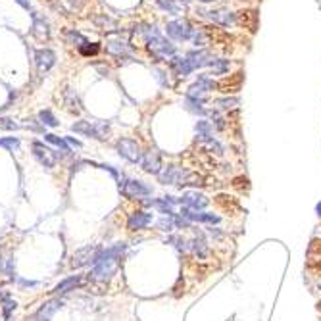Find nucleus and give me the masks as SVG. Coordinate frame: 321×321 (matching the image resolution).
Instances as JSON below:
<instances>
[{
	"label": "nucleus",
	"mask_w": 321,
	"mask_h": 321,
	"mask_svg": "<svg viewBox=\"0 0 321 321\" xmlns=\"http://www.w3.org/2000/svg\"><path fill=\"white\" fill-rule=\"evenodd\" d=\"M38 124L44 125V127H58L60 122H58V118L52 114V110H42L38 112Z\"/></svg>",
	"instance_id": "obj_31"
},
{
	"label": "nucleus",
	"mask_w": 321,
	"mask_h": 321,
	"mask_svg": "<svg viewBox=\"0 0 321 321\" xmlns=\"http://www.w3.org/2000/svg\"><path fill=\"white\" fill-rule=\"evenodd\" d=\"M22 8H25V10H31V4H29V0H16Z\"/></svg>",
	"instance_id": "obj_45"
},
{
	"label": "nucleus",
	"mask_w": 321,
	"mask_h": 321,
	"mask_svg": "<svg viewBox=\"0 0 321 321\" xmlns=\"http://www.w3.org/2000/svg\"><path fill=\"white\" fill-rule=\"evenodd\" d=\"M200 2H216V0H200Z\"/></svg>",
	"instance_id": "obj_47"
},
{
	"label": "nucleus",
	"mask_w": 321,
	"mask_h": 321,
	"mask_svg": "<svg viewBox=\"0 0 321 321\" xmlns=\"http://www.w3.org/2000/svg\"><path fill=\"white\" fill-rule=\"evenodd\" d=\"M58 4H60V10H62V12L75 14L85 6V0H58Z\"/></svg>",
	"instance_id": "obj_29"
},
{
	"label": "nucleus",
	"mask_w": 321,
	"mask_h": 321,
	"mask_svg": "<svg viewBox=\"0 0 321 321\" xmlns=\"http://www.w3.org/2000/svg\"><path fill=\"white\" fill-rule=\"evenodd\" d=\"M192 40H194V44H196L198 48H202L204 44H208V35H206L204 31H200V33L194 31V33H192Z\"/></svg>",
	"instance_id": "obj_42"
},
{
	"label": "nucleus",
	"mask_w": 321,
	"mask_h": 321,
	"mask_svg": "<svg viewBox=\"0 0 321 321\" xmlns=\"http://www.w3.org/2000/svg\"><path fill=\"white\" fill-rule=\"evenodd\" d=\"M316 212H318V216H320V218H321V202H320V204H318V206H316Z\"/></svg>",
	"instance_id": "obj_46"
},
{
	"label": "nucleus",
	"mask_w": 321,
	"mask_h": 321,
	"mask_svg": "<svg viewBox=\"0 0 321 321\" xmlns=\"http://www.w3.org/2000/svg\"><path fill=\"white\" fill-rule=\"evenodd\" d=\"M188 64H190V68L192 70H198V68H204V66H210V62L214 60L212 58V54L208 50L204 48H198V50H190L188 54L185 56Z\"/></svg>",
	"instance_id": "obj_17"
},
{
	"label": "nucleus",
	"mask_w": 321,
	"mask_h": 321,
	"mask_svg": "<svg viewBox=\"0 0 321 321\" xmlns=\"http://www.w3.org/2000/svg\"><path fill=\"white\" fill-rule=\"evenodd\" d=\"M120 262H122V258L92 260V262H90L88 279L94 281V283H106V281H110L112 277L116 275V272L120 270Z\"/></svg>",
	"instance_id": "obj_1"
},
{
	"label": "nucleus",
	"mask_w": 321,
	"mask_h": 321,
	"mask_svg": "<svg viewBox=\"0 0 321 321\" xmlns=\"http://www.w3.org/2000/svg\"><path fill=\"white\" fill-rule=\"evenodd\" d=\"M44 140H46V142H50V144H54L56 148L62 150L64 156H70V154H72V148H70L68 140H64V138H60L58 135H52V133H44Z\"/></svg>",
	"instance_id": "obj_28"
},
{
	"label": "nucleus",
	"mask_w": 321,
	"mask_h": 321,
	"mask_svg": "<svg viewBox=\"0 0 321 321\" xmlns=\"http://www.w3.org/2000/svg\"><path fill=\"white\" fill-rule=\"evenodd\" d=\"M166 244H172V246H175L179 252H183V254H186L188 252V240L186 238H183L181 235H173V236H168L166 238Z\"/></svg>",
	"instance_id": "obj_33"
},
{
	"label": "nucleus",
	"mask_w": 321,
	"mask_h": 321,
	"mask_svg": "<svg viewBox=\"0 0 321 321\" xmlns=\"http://www.w3.org/2000/svg\"><path fill=\"white\" fill-rule=\"evenodd\" d=\"M56 64V54L50 48H38L35 52V66H37L38 75H44L50 68Z\"/></svg>",
	"instance_id": "obj_15"
},
{
	"label": "nucleus",
	"mask_w": 321,
	"mask_h": 321,
	"mask_svg": "<svg viewBox=\"0 0 321 321\" xmlns=\"http://www.w3.org/2000/svg\"><path fill=\"white\" fill-rule=\"evenodd\" d=\"M185 220H188L190 223H208V225H218L222 222V218L214 212H194V210H188V208H183L181 206V212H179Z\"/></svg>",
	"instance_id": "obj_12"
},
{
	"label": "nucleus",
	"mask_w": 321,
	"mask_h": 321,
	"mask_svg": "<svg viewBox=\"0 0 321 321\" xmlns=\"http://www.w3.org/2000/svg\"><path fill=\"white\" fill-rule=\"evenodd\" d=\"M83 284V275H72V277H68V279H64L60 283L54 286V292L56 294H66V292H70V290H75V288H79Z\"/></svg>",
	"instance_id": "obj_20"
},
{
	"label": "nucleus",
	"mask_w": 321,
	"mask_h": 321,
	"mask_svg": "<svg viewBox=\"0 0 321 321\" xmlns=\"http://www.w3.org/2000/svg\"><path fill=\"white\" fill-rule=\"evenodd\" d=\"M31 152H33L35 160H37L40 166L48 168V170H52V168L56 166L58 158H60L54 150L48 148V146H46L44 142H40V140H33V142H31Z\"/></svg>",
	"instance_id": "obj_6"
},
{
	"label": "nucleus",
	"mask_w": 321,
	"mask_h": 321,
	"mask_svg": "<svg viewBox=\"0 0 321 321\" xmlns=\"http://www.w3.org/2000/svg\"><path fill=\"white\" fill-rule=\"evenodd\" d=\"M120 192L129 200H136V198L150 196L152 188L138 179H124V181H120Z\"/></svg>",
	"instance_id": "obj_3"
},
{
	"label": "nucleus",
	"mask_w": 321,
	"mask_h": 321,
	"mask_svg": "<svg viewBox=\"0 0 321 321\" xmlns=\"http://www.w3.org/2000/svg\"><path fill=\"white\" fill-rule=\"evenodd\" d=\"M31 20H33V27H31V33L33 37L40 40V42H46L50 38V25L48 22L37 12H31Z\"/></svg>",
	"instance_id": "obj_14"
},
{
	"label": "nucleus",
	"mask_w": 321,
	"mask_h": 321,
	"mask_svg": "<svg viewBox=\"0 0 321 321\" xmlns=\"http://www.w3.org/2000/svg\"><path fill=\"white\" fill-rule=\"evenodd\" d=\"M66 140H68V144H74L75 148H81V146H83V144H81V140H77L75 136H68Z\"/></svg>",
	"instance_id": "obj_43"
},
{
	"label": "nucleus",
	"mask_w": 321,
	"mask_h": 321,
	"mask_svg": "<svg viewBox=\"0 0 321 321\" xmlns=\"http://www.w3.org/2000/svg\"><path fill=\"white\" fill-rule=\"evenodd\" d=\"M179 204L183 208H188V210L204 212L208 208V204H210V198L206 196V194H202V192H198V190H186L179 198Z\"/></svg>",
	"instance_id": "obj_8"
},
{
	"label": "nucleus",
	"mask_w": 321,
	"mask_h": 321,
	"mask_svg": "<svg viewBox=\"0 0 321 321\" xmlns=\"http://www.w3.org/2000/svg\"><path fill=\"white\" fill-rule=\"evenodd\" d=\"M154 222V216L148 214V212H133V214H129V218H127V229L129 231H142V229H146L150 227Z\"/></svg>",
	"instance_id": "obj_13"
},
{
	"label": "nucleus",
	"mask_w": 321,
	"mask_h": 321,
	"mask_svg": "<svg viewBox=\"0 0 321 321\" xmlns=\"http://www.w3.org/2000/svg\"><path fill=\"white\" fill-rule=\"evenodd\" d=\"M320 288H321V284H320Z\"/></svg>",
	"instance_id": "obj_48"
},
{
	"label": "nucleus",
	"mask_w": 321,
	"mask_h": 321,
	"mask_svg": "<svg viewBox=\"0 0 321 321\" xmlns=\"http://www.w3.org/2000/svg\"><path fill=\"white\" fill-rule=\"evenodd\" d=\"M64 104L70 108V112H74V114H79V110H81V102H79V98L75 96V92L70 86L64 90Z\"/></svg>",
	"instance_id": "obj_27"
},
{
	"label": "nucleus",
	"mask_w": 321,
	"mask_h": 321,
	"mask_svg": "<svg viewBox=\"0 0 321 321\" xmlns=\"http://www.w3.org/2000/svg\"><path fill=\"white\" fill-rule=\"evenodd\" d=\"M16 308H18V302H16V300H10L8 296H4V308H2L4 318H10V316H12V312Z\"/></svg>",
	"instance_id": "obj_40"
},
{
	"label": "nucleus",
	"mask_w": 321,
	"mask_h": 321,
	"mask_svg": "<svg viewBox=\"0 0 321 321\" xmlns=\"http://www.w3.org/2000/svg\"><path fill=\"white\" fill-rule=\"evenodd\" d=\"M172 68L177 72V75H181V77H186V75L192 72V68H190V64L186 58H181V56H173L172 58Z\"/></svg>",
	"instance_id": "obj_24"
},
{
	"label": "nucleus",
	"mask_w": 321,
	"mask_h": 321,
	"mask_svg": "<svg viewBox=\"0 0 321 321\" xmlns=\"http://www.w3.org/2000/svg\"><path fill=\"white\" fill-rule=\"evenodd\" d=\"M238 22L240 25L248 27L250 33H254L258 29V14L254 10H244V12H238Z\"/></svg>",
	"instance_id": "obj_23"
},
{
	"label": "nucleus",
	"mask_w": 321,
	"mask_h": 321,
	"mask_svg": "<svg viewBox=\"0 0 321 321\" xmlns=\"http://www.w3.org/2000/svg\"><path fill=\"white\" fill-rule=\"evenodd\" d=\"M79 54L85 56V58H90V56H96L100 52V44L98 42H85L83 46H79Z\"/></svg>",
	"instance_id": "obj_36"
},
{
	"label": "nucleus",
	"mask_w": 321,
	"mask_h": 321,
	"mask_svg": "<svg viewBox=\"0 0 321 321\" xmlns=\"http://www.w3.org/2000/svg\"><path fill=\"white\" fill-rule=\"evenodd\" d=\"M210 20L214 24L218 25H223V27H229L231 24H235L236 22V16L231 12H227V10H216V12H210Z\"/></svg>",
	"instance_id": "obj_22"
},
{
	"label": "nucleus",
	"mask_w": 321,
	"mask_h": 321,
	"mask_svg": "<svg viewBox=\"0 0 321 321\" xmlns=\"http://www.w3.org/2000/svg\"><path fill=\"white\" fill-rule=\"evenodd\" d=\"M64 302L62 300H58V298H54V300H48V302H44L40 308H38V312L35 314V320L37 321H48L58 310H62Z\"/></svg>",
	"instance_id": "obj_19"
},
{
	"label": "nucleus",
	"mask_w": 321,
	"mask_h": 321,
	"mask_svg": "<svg viewBox=\"0 0 321 321\" xmlns=\"http://www.w3.org/2000/svg\"><path fill=\"white\" fill-rule=\"evenodd\" d=\"M146 44H148V50L150 54L160 62V60H166V58H173L175 56V44H172L168 38L162 37L160 35H156V37H152L146 40Z\"/></svg>",
	"instance_id": "obj_5"
},
{
	"label": "nucleus",
	"mask_w": 321,
	"mask_h": 321,
	"mask_svg": "<svg viewBox=\"0 0 321 321\" xmlns=\"http://www.w3.org/2000/svg\"><path fill=\"white\" fill-rule=\"evenodd\" d=\"M72 131L77 135L83 136H90V138H96V140H104L106 135L110 133V125L104 124V122H75L72 125Z\"/></svg>",
	"instance_id": "obj_2"
},
{
	"label": "nucleus",
	"mask_w": 321,
	"mask_h": 321,
	"mask_svg": "<svg viewBox=\"0 0 321 321\" xmlns=\"http://www.w3.org/2000/svg\"><path fill=\"white\" fill-rule=\"evenodd\" d=\"M210 68H212V74L223 75L229 72V62H227V60H212Z\"/></svg>",
	"instance_id": "obj_38"
},
{
	"label": "nucleus",
	"mask_w": 321,
	"mask_h": 321,
	"mask_svg": "<svg viewBox=\"0 0 321 321\" xmlns=\"http://www.w3.org/2000/svg\"><path fill=\"white\" fill-rule=\"evenodd\" d=\"M166 31L175 40H188V38H192V33H194L190 29L188 22H185V20H173V22H170V24L166 25Z\"/></svg>",
	"instance_id": "obj_11"
},
{
	"label": "nucleus",
	"mask_w": 321,
	"mask_h": 321,
	"mask_svg": "<svg viewBox=\"0 0 321 321\" xmlns=\"http://www.w3.org/2000/svg\"><path fill=\"white\" fill-rule=\"evenodd\" d=\"M116 148H118L122 158H125L131 164H140V160H142V150L138 146V142L133 138H120Z\"/></svg>",
	"instance_id": "obj_7"
},
{
	"label": "nucleus",
	"mask_w": 321,
	"mask_h": 321,
	"mask_svg": "<svg viewBox=\"0 0 321 321\" xmlns=\"http://www.w3.org/2000/svg\"><path fill=\"white\" fill-rule=\"evenodd\" d=\"M92 24L96 25L98 29H106V31H116V20H112L110 16L106 14H98V16H92Z\"/></svg>",
	"instance_id": "obj_25"
},
{
	"label": "nucleus",
	"mask_w": 321,
	"mask_h": 321,
	"mask_svg": "<svg viewBox=\"0 0 321 321\" xmlns=\"http://www.w3.org/2000/svg\"><path fill=\"white\" fill-rule=\"evenodd\" d=\"M156 229L158 231H164V233H172L175 227V216H162L160 220L156 222Z\"/></svg>",
	"instance_id": "obj_32"
},
{
	"label": "nucleus",
	"mask_w": 321,
	"mask_h": 321,
	"mask_svg": "<svg viewBox=\"0 0 321 321\" xmlns=\"http://www.w3.org/2000/svg\"><path fill=\"white\" fill-rule=\"evenodd\" d=\"M20 146H22V142H20L18 136H4V138H0V148H6L10 150V152H18Z\"/></svg>",
	"instance_id": "obj_35"
},
{
	"label": "nucleus",
	"mask_w": 321,
	"mask_h": 321,
	"mask_svg": "<svg viewBox=\"0 0 321 321\" xmlns=\"http://www.w3.org/2000/svg\"><path fill=\"white\" fill-rule=\"evenodd\" d=\"M206 233H208V235H210V236H216V238H218V236H222V235H223V233H222V231H220V229H218V227H210V229H208Z\"/></svg>",
	"instance_id": "obj_44"
},
{
	"label": "nucleus",
	"mask_w": 321,
	"mask_h": 321,
	"mask_svg": "<svg viewBox=\"0 0 321 321\" xmlns=\"http://www.w3.org/2000/svg\"><path fill=\"white\" fill-rule=\"evenodd\" d=\"M196 140L198 142H204L208 144L214 140V125L212 122H206V120H200L196 124Z\"/></svg>",
	"instance_id": "obj_21"
},
{
	"label": "nucleus",
	"mask_w": 321,
	"mask_h": 321,
	"mask_svg": "<svg viewBox=\"0 0 321 321\" xmlns=\"http://www.w3.org/2000/svg\"><path fill=\"white\" fill-rule=\"evenodd\" d=\"M140 166L146 173H152V175H158V173L164 170L162 168V158L158 152H144L142 154V160H140Z\"/></svg>",
	"instance_id": "obj_18"
},
{
	"label": "nucleus",
	"mask_w": 321,
	"mask_h": 321,
	"mask_svg": "<svg viewBox=\"0 0 321 321\" xmlns=\"http://www.w3.org/2000/svg\"><path fill=\"white\" fill-rule=\"evenodd\" d=\"M235 106H238V98H220L216 100V108L218 110H231V108H235Z\"/></svg>",
	"instance_id": "obj_39"
},
{
	"label": "nucleus",
	"mask_w": 321,
	"mask_h": 321,
	"mask_svg": "<svg viewBox=\"0 0 321 321\" xmlns=\"http://www.w3.org/2000/svg\"><path fill=\"white\" fill-rule=\"evenodd\" d=\"M185 108H186L188 112H192V114H200V116H204V114H206V108H204V102H200V100L186 98V100H185Z\"/></svg>",
	"instance_id": "obj_37"
},
{
	"label": "nucleus",
	"mask_w": 321,
	"mask_h": 321,
	"mask_svg": "<svg viewBox=\"0 0 321 321\" xmlns=\"http://www.w3.org/2000/svg\"><path fill=\"white\" fill-rule=\"evenodd\" d=\"M64 37L68 40V44H72L75 48H79V46H83L85 42H88V38L85 35H81L79 31H75V29H68L66 33H64Z\"/></svg>",
	"instance_id": "obj_26"
},
{
	"label": "nucleus",
	"mask_w": 321,
	"mask_h": 321,
	"mask_svg": "<svg viewBox=\"0 0 321 321\" xmlns=\"http://www.w3.org/2000/svg\"><path fill=\"white\" fill-rule=\"evenodd\" d=\"M20 127L22 125H18L10 118H0V129H4V131H14V129H20Z\"/></svg>",
	"instance_id": "obj_41"
},
{
	"label": "nucleus",
	"mask_w": 321,
	"mask_h": 321,
	"mask_svg": "<svg viewBox=\"0 0 321 321\" xmlns=\"http://www.w3.org/2000/svg\"><path fill=\"white\" fill-rule=\"evenodd\" d=\"M186 175H188V172L183 170V168H179V166H168V168H164V170L158 173V179H160L162 185L181 186Z\"/></svg>",
	"instance_id": "obj_9"
},
{
	"label": "nucleus",
	"mask_w": 321,
	"mask_h": 321,
	"mask_svg": "<svg viewBox=\"0 0 321 321\" xmlns=\"http://www.w3.org/2000/svg\"><path fill=\"white\" fill-rule=\"evenodd\" d=\"M240 83H242V74H235V79H231V81L225 79L218 85V88H222L223 92H235V90H238Z\"/></svg>",
	"instance_id": "obj_30"
},
{
	"label": "nucleus",
	"mask_w": 321,
	"mask_h": 321,
	"mask_svg": "<svg viewBox=\"0 0 321 321\" xmlns=\"http://www.w3.org/2000/svg\"><path fill=\"white\" fill-rule=\"evenodd\" d=\"M156 2H158V6H160L164 12L173 14V16L181 14V4H179L177 0H156Z\"/></svg>",
	"instance_id": "obj_34"
},
{
	"label": "nucleus",
	"mask_w": 321,
	"mask_h": 321,
	"mask_svg": "<svg viewBox=\"0 0 321 321\" xmlns=\"http://www.w3.org/2000/svg\"><path fill=\"white\" fill-rule=\"evenodd\" d=\"M188 252L198 260H206L210 256V246L206 240V233L194 229V236L188 240Z\"/></svg>",
	"instance_id": "obj_10"
},
{
	"label": "nucleus",
	"mask_w": 321,
	"mask_h": 321,
	"mask_svg": "<svg viewBox=\"0 0 321 321\" xmlns=\"http://www.w3.org/2000/svg\"><path fill=\"white\" fill-rule=\"evenodd\" d=\"M106 52L114 58H120V62L122 60H131V48H129L127 40L122 35L114 33V31L106 37Z\"/></svg>",
	"instance_id": "obj_4"
},
{
	"label": "nucleus",
	"mask_w": 321,
	"mask_h": 321,
	"mask_svg": "<svg viewBox=\"0 0 321 321\" xmlns=\"http://www.w3.org/2000/svg\"><path fill=\"white\" fill-rule=\"evenodd\" d=\"M94 252H96V246H92V244H88V246H85V248H79V250H75L74 254H72V260H70V266H72L74 270L85 268V266H88V264L92 262Z\"/></svg>",
	"instance_id": "obj_16"
}]
</instances>
